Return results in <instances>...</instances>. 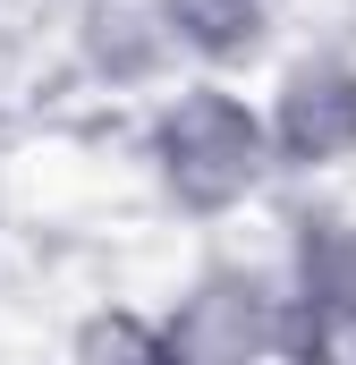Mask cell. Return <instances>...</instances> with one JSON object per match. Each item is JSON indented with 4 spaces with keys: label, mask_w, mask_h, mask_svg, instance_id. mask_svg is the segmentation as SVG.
<instances>
[{
    "label": "cell",
    "mask_w": 356,
    "mask_h": 365,
    "mask_svg": "<svg viewBox=\"0 0 356 365\" xmlns=\"http://www.w3.org/2000/svg\"><path fill=\"white\" fill-rule=\"evenodd\" d=\"M162 349L170 365H288L305 340H297L280 264H255V255L195 264L162 306Z\"/></svg>",
    "instance_id": "obj_2"
},
{
    "label": "cell",
    "mask_w": 356,
    "mask_h": 365,
    "mask_svg": "<svg viewBox=\"0 0 356 365\" xmlns=\"http://www.w3.org/2000/svg\"><path fill=\"white\" fill-rule=\"evenodd\" d=\"M68 365H170V349H162V306H127V297L85 306L77 331H68Z\"/></svg>",
    "instance_id": "obj_7"
},
{
    "label": "cell",
    "mask_w": 356,
    "mask_h": 365,
    "mask_svg": "<svg viewBox=\"0 0 356 365\" xmlns=\"http://www.w3.org/2000/svg\"><path fill=\"white\" fill-rule=\"evenodd\" d=\"M280 280L297 306V340L323 357H356V212L348 204H297Z\"/></svg>",
    "instance_id": "obj_4"
},
{
    "label": "cell",
    "mask_w": 356,
    "mask_h": 365,
    "mask_svg": "<svg viewBox=\"0 0 356 365\" xmlns=\"http://www.w3.org/2000/svg\"><path fill=\"white\" fill-rule=\"evenodd\" d=\"M153 9L187 77H238L246 60L271 51L280 26V0H153Z\"/></svg>",
    "instance_id": "obj_6"
},
{
    "label": "cell",
    "mask_w": 356,
    "mask_h": 365,
    "mask_svg": "<svg viewBox=\"0 0 356 365\" xmlns=\"http://www.w3.org/2000/svg\"><path fill=\"white\" fill-rule=\"evenodd\" d=\"M145 179L170 204L178 221L195 230H221L238 212H255L280 179V153H271V119L263 93H246L238 77H178L153 93L145 110Z\"/></svg>",
    "instance_id": "obj_1"
},
{
    "label": "cell",
    "mask_w": 356,
    "mask_h": 365,
    "mask_svg": "<svg viewBox=\"0 0 356 365\" xmlns=\"http://www.w3.org/2000/svg\"><path fill=\"white\" fill-rule=\"evenodd\" d=\"M77 60L93 86L127 93V86H178V51L162 34L153 0H85L77 9Z\"/></svg>",
    "instance_id": "obj_5"
},
{
    "label": "cell",
    "mask_w": 356,
    "mask_h": 365,
    "mask_svg": "<svg viewBox=\"0 0 356 365\" xmlns=\"http://www.w3.org/2000/svg\"><path fill=\"white\" fill-rule=\"evenodd\" d=\"M271 119V153L280 179H331L356 162V51L314 43L297 60H280V77L263 93Z\"/></svg>",
    "instance_id": "obj_3"
}]
</instances>
